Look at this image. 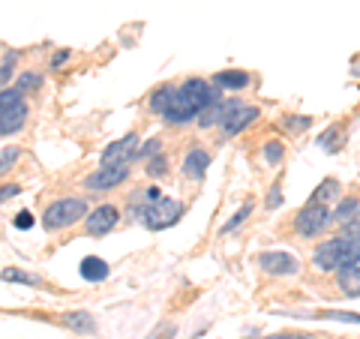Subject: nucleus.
Segmentation results:
<instances>
[{
    "mask_svg": "<svg viewBox=\"0 0 360 339\" xmlns=\"http://www.w3.org/2000/svg\"><path fill=\"white\" fill-rule=\"evenodd\" d=\"M213 99H219V94L213 90L210 82H205V78H186L180 87H174L172 103L162 111V120L168 127H184L189 120H198L201 108H207Z\"/></svg>",
    "mask_w": 360,
    "mask_h": 339,
    "instance_id": "obj_1",
    "label": "nucleus"
},
{
    "mask_svg": "<svg viewBox=\"0 0 360 339\" xmlns=\"http://www.w3.org/2000/svg\"><path fill=\"white\" fill-rule=\"evenodd\" d=\"M129 217L141 219L144 225H148L150 231H162L168 229V225L180 222V217H184V205L174 198H156V201H148V205H135L129 207Z\"/></svg>",
    "mask_w": 360,
    "mask_h": 339,
    "instance_id": "obj_2",
    "label": "nucleus"
},
{
    "mask_svg": "<svg viewBox=\"0 0 360 339\" xmlns=\"http://www.w3.org/2000/svg\"><path fill=\"white\" fill-rule=\"evenodd\" d=\"M84 217H87V201L84 198H58L45 207L42 225L49 231H60V229H70V225H75Z\"/></svg>",
    "mask_w": 360,
    "mask_h": 339,
    "instance_id": "obj_3",
    "label": "nucleus"
},
{
    "mask_svg": "<svg viewBox=\"0 0 360 339\" xmlns=\"http://www.w3.org/2000/svg\"><path fill=\"white\" fill-rule=\"evenodd\" d=\"M27 103L18 90H0V135H15L27 123Z\"/></svg>",
    "mask_w": 360,
    "mask_h": 339,
    "instance_id": "obj_4",
    "label": "nucleus"
},
{
    "mask_svg": "<svg viewBox=\"0 0 360 339\" xmlns=\"http://www.w3.org/2000/svg\"><path fill=\"white\" fill-rule=\"evenodd\" d=\"M330 222H333V210L328 205H321V201H309L295 217V231L300 237H319L330 229Z\"/></svg>",
    "mask_w": 360,
    "mask_h": 339,
    "instance_id": "obj_5",
    "label": "nucleus"
},
{
    "mask_svg": "<svg viewBox=\"0 0 360 339\" xmlns=\"http://www.w3.org/2000/svg\"><path fill=\"white\" fill-rule=\"evenodd\" d=\"M342 264H345V250H342V237H340V234L315 246V252H312V267L319 270V274H336V270H340Z\"/></svg>",
    "mask_w": 360,
    "mask_h": 339,
    "instance_id": "obj_6",
    "label": "nucleus"
},
{
    "mask_svg": "<svg viewBox=\"0 0 360 339\" xmlns=\"http://www.w3.org/2000/svg\"><path fill=\"white\" fill-rule=\"evenodd\" d=\"M255 120H258V108L255 105H240L238 99H229V108H225V115L219 120V129H222V135H229L231 139V135L243 132Z\"/></svg>",
    "mask_w": 360,
    "mask_h": 339,
    "instance_id": "obj_7",
    "label": "nucleus"
},
{
    "mask_svg": "<svg viewBox=\"0 0 360 339\" xmlns=\"http://www.w3.org/2000/svg\"><path fill=\"white\" fill-rule=\"evenodd\" d=\"M117 219H120V210L115 205H99L94 213L84 217V229H87V234L99 237V234H108L111 229H115Z\"/></svg>",
    "mask_w": 360,
    "mask_h": 339,
    "instance_id": "obj_8",
    "label": "nucleus"
},
{
    "mask_svg": "<svg viewBox=\"0 0 360 339\" xmlns=\"http://www.w3.org/2000/svg\"><path fill=\"white\" fill-rule=\"evenodd\" d=\"M135 156H139V139H135V132H132V135L117 139L115 144H108L103 153V165H127Z\"/></svg>",
    "mask_w": 360,
    "mask_h": 339,
    "instance_id": "obj_9",
    "label": "nucleus"
},
{
    "mask_svg": "<svg viewBox=\"0 0 360 339\" xmlns=\"http://www.w3.org/2000/svg\"><path fill=\"white\" fill-rule=\"evenodd\" d=\"M127 177H129V168L127 165H103L99 172H94V174L84 180V186L87 189H115Z\"/></svg>",
    "mask_w": 360,
    "mask_h": 339,
    "instance_id": "obj_10",
    "label": "nucleus"
},
{
    "mask_svg": "<svg viewBox=\"0 0 360 339\" xmlns=\"http://www.w3.org/2000/svg\"><path fill=\"white\" fill-rule=\"evenodd\" d=\"M258 264H262L264 274H274V276H291L300 267L297 258L288 252H262L258 255Z\"/></svg>",
    "mask_w": 360,
    "mask_h": 339,
    "instance_id": "obj_11",
    "label": "nucleus"
},
{
    "mask_svg": "<svg viewBox=\"0 0 360 339\" xmlns=\"http://www.w3.org/2000/svg\"><path fill=\"white\" fill-rule=\"evenodd\" d=\"M336 286H340L342 295L360 298V258H352V262H345L336 270Z\"/></svg>",
    "mask_w": 360,
    "mask_h": 339,
    "instance_id": "obj_12",
    "label": "nucleus"
},
{
    "mask_svg": "<svg viewBox=\"0 0 360 339\" xmlns=\"http://www.w3.org/2000/svg\"><path fill=\"white\" fill-rule=\"evenodd\" d=\"M207 165H210V156L205 153V151H189L186 156H184V174L189 177V180H205V174H207Z\"/></svg>",
    "mask_w": 360,
    "mask_h": 339,
    "instance_id": "obj_13",
    "label": "nucleus"
},
{
    "mask_svg": "<svg viewBox=\"0 0 360 339\" xmlns=\"http://www.w3.org/2000/svg\"><path fill=\"white\" fill-rule=\"evenodd\" d=\"M78 274H82L87 282H103L108 276V262H103L99 255H84L82 258V267H78Z\"/></svg>",
    "mask_w": 360,
    "mask_h": 339,
    "instance_id": "obj_14",
    "label": "nucleus"
},
{
    "mask_svg": "<svg viewBox=\"0 0 360 339\" xmlns=\"http://www.w3.org/2000/svg\"><path fill=\"white\" fill-rule=\"evenodd\" d=\"M60 324H63V327H70V331H75V333H94V331H96L94 315H90V312H82V309L66 312L63 319H60Z\"/></svg>",
    "mask_w": 360,
    "mask_h": 339,
    "instance_id": "obj_15",
    "label": "nucleus"
},
{
    "mask_svg": "<svg viewBox=\"0 0 360 339\" xmlns=\"http://www.w3.org/2000/svg\"><path fill=\"white\" fill-rule=\"evenodd\" d=\"M250 72H240V70H225V72H217V78H213V84L217 87H225V90H243L250 87Z\"/></svg>",
    "mask_w": 360,
    "mask_h": 339,
    "instance_id": "obj_16",
    "label": "nucleus"
},
{
    "mask_svg": "<svg viewBox=\"0 0 360 339\" xmlns=\"http://www.w3.org/2000/svg\"><path fill=\"white\" fill-rule=\"evenodd\" d=\"M357 217H360V198H357V196L342 198V201H340V207L333 210V222H342V225L354 222Z\"/></svg>",
    "mask_w": 360,
    "mask_h": 339,
    "instance_id": "obj_17",
    "label": "nucleus"
},
{
    "mask_svg": "<svg viewBox=\"0 0 360 339\" xmlns=\"http://www.w3.org/2000/svg\"><path fill=\"white\" fill-rule=\"evenodd\" d=\"M340 192H342V186H340V180H333V177H328L324 184H319V189L312 192V198L309 201H321V205H328V201H333V198H340Z\"/></svg>",
    "mask_w": 360,
    "mask_h": 339,
    "instance_id": "obj_18",
    "label": "nucleus"
},
{
    "mask_svg": "<svg viewBox=\"0 0 360 339\" xmlns=\"http://www.w3.org/2000/svg\"><path fill=\"white\" fill-rule=\"evenodd\" d=\"M172 94H174V84L156 87V90H153V96H150V111H156V115L162 117V111L168 108V103H172Z\"/></svg>",
    "mask_w": 360,
    "mask_h": 339,
    "instance_id": "obj_19",
    "label": "nucleus"
},
{
    "mask_svg": "<svg viewBox=\"0 0 360 339\" xmlns=\"http://www.w3.org/2000/svg\"><path fill=\"white\" fill-rule=\"evenodd\" d=\"M0 279H4V282H21V286H42L39 276L25 274V270H15V267H6L4 274H0Z\"/></svg>",
    "mask_w": 360,
    "mask_h": 339,
    "instance_id": "obj_20",
    "label": "nucleus"
},
{
    "mask_svg": "<svg viewBox=\"0 0 360 339\" xmlns=\"http://www.w3.org/2000/svg\"><path fill=\"white\" fill-rule=\"evenodd\" d=\"M39 84H42V78L37 72H21L18 82H15V90L18 94H30V90H37Z\"/></svg>",
    "mask_w": 360,
    "mask_h": 339,
    "instance_id": "obj_21",
    "label": "nucleus"
},
{
    "mask_svg": "<svg viewBox=\"0 0 360 339\" xmlns=\"http://www.w3.org/2000/svg\"><path fill=\"white\" fill-rule=\"evenodd\" d=\"M18 156H21L18 148H4V151H0V174H6L9 168L18 162Z\"/></svg>",
    "mask_w": 360,
    "mask_h": 339,
    "instance_id": "obj_22",
    "label": "nucleus"
},
{
    "mask_svg": "<svg viewBox=\"0 0 360 339\" xmlns=\"http://www.w3.org/2000/svg\"><path fill=\"white\" fill-rule=\"evenodd\" d=\"M250 213H252V205H243L238 213H234V217L229 219V222H225L222 225V234H229V231H234V229H238V225H243L246 222V217H250Z\"/></svg>",
    "mask_w": 360,
    "mask_h": 339,
    "instance_id": "obj_23",
    "label": "nucleus"
},
{
    "mask_svg": "<svg viewBox=\"0 0 360 339\" xmlns=\"http://www.w3.org/2000/svg\"><path fill=\"white\" fill-rule=\"evenodd\" d=\"M319 319H330V321H352V324H360V315H354V312H340V309L319 312Z\"/></svg>",
    "mask_w": 360,
    "mask_h": 339,
    "instance_id": "obj_24",
    "label": "nucleus"
},
{
    "mask_svg": "<svg viewBox=\"0 0 360 339\" xmlns=\"http://www.w3.org/2000/svg\"><path fill=\"white\" fill-rule=\"evenodd\" d=\"M165 172H168V162H165V156H162V153H156L153 160L148 162V174H150V177H162Z\"/></svg>",
    "mask_w": 360,
    "mask_h": 339,
    "instance_id": "obj_25",
    "label": "nucleus"
},
{
    "mask_svg": "<svg viewBox=\"0 0 360 339\" xmlns=\"http://www.w3.org/2000/svg\"><path fill=\"white\" fill-rule=\"evenodd\" d=\"M15 60H18V51H9L6 58H4V66H0V84H6V82H9V75H13Z\"/></svg>",
    "mask_w": 360,
    "mask_h": 339,
    "instance_id": "obj_26",
    "label": "nucleus"
},
{
    "mask_svg": "<svg viewBox=\"0 0 360 339\" xmlns=\"http://www.w3.org/2000/svg\"><path fill=\"white\" fill-rule=\"evenodd\" d=\"M264 160H267L270 165L283 160V144H279V141H267V144H264Z\"/></svg>",
    "mask_w": 360,
    "mask_h": 339,
    "instance_id": "obj_27",
    "label": "nucleus"
},
{
    "mask_svg": "<svg viewBox=\"0 0 360 339\" xmlns=\"http://www.w3.org/2000/svg\"><path fill=\"white\" fill-rule=\"evenodd\" d=\"M30 225H33V213H30V210H21V213H18V217H15V229H21V231H27V229H30Z\"/></svg>",
    "mask_w": 360,
    "mask_h": 339,
    "instance_id": "obj_28",
    "label": "nucleus"
},
{
    "mask_svg": "<svg viewBox=\"0 0 360 339\" xmlns=\"http://www.w3.org/2000/svg\"><path fill=\"white\" fill-rule=\"evenodd\" d=\"M336 135H340L336 129H328V132H324L321 139H319V144H321V148H328V151H333V148H336V144H333V141H336Z\"/></svg>",
    "mask_w": 360,
    "mask_h": 339,
    "instance_id": "obj_29",
    "label": "nucleus"
},
{
    "mask_svg": "<svg viewBox=\"0 0 360 339\" xmlns=\"http://www.w3.org/2000/svg\"><path fill=\"white\" fill-rule=\"evenodd\" d=\"M150 153H160V139H150L144 141V148H139V156H150Z\"/></svg>",
    "mask_w": 360,
    "mask_h": 339,
    "instance_id": "obj_30",
    "label": "nucleus"
},
{
    "mask_svg": "<svg viewBox=\"0 0 360 339\" xmlns=\"http://www.w3.org/2000/svg\"><path fill=\"white\" fill-rule=\"evenodd\" d=\"M18 192H21V189H18L15 184H6V186H0V201H6V198H15Z\"/></svg>",
    "mask_w": 360,
    "mask_h": 339,
    "instance_id": "obj_31",
    "label": "nucleus"
},
{
    "mask_svg": "<svg viewBox=\"0 0 360 339\" xmlns=\"http://www.w3.org/2000/svg\"><path fill=\"white\" fill-rule=\"evenodd\" d=\"M279 205H283V192H279V186H274L267 196V207H279Z\"/></svg>",
    "mask_w": 360,
    "mask_h": 339,
    "instance_id": "obj_32",
    "label": "nucleus"
},
{
    "mask_svg": "<svg viewBox=\"0 0 360 339\" xmlns=\"http://www.w3.org/2000/svg\"><path fill=\"white\" fill-rule=\"evenodd\" d=\"M264 339H319L312 333H274V336H264Z\"/></svg>",
    "mask_w": 360,
    "mask_h": 339,
    "instance_id": "obj_33",
    "label": "nucleus"
},
{
    "mask_svg": "<svg viewBox=\"0 0 360 339\" xmlns=\"http://www.w3.org/2000/svg\"><path fill=\"white\" fill-rule=\"evenodd\" d=\"M66 60H70V51H58V54L51 58V70H60V66H63Z\"/></svg>",
    "mask_w": 360,
    "mask_h": 339,
    "instance_id": "obj_34",
    "label": "nucleus"
},
{
    "mask_svg": "<svg viewBox=\"0 0 360 339\" xmlns=\"http://www.w3.org/2000/svg\"><path fill=\"white\" fill-rule=\"evenodd\" d=\"M288 120H291V123H288V129H307L309 123H312L309 117H288Z\"/></svg>",
    "mask_w": 360,
    "mask_h": 339,
    "instance_id": "obj_35",
    "label": "nucleus"
},
{
    "mask_svg": "<svg viewBox=\"0 0 360 339\" xmlns=\"http://www.w3.org/2000/svg\"><path fill=\"white\" fill-rule=\"evenodd\" d=\"M246 339H252V336H246Z\"/></svg>",
    "mask_w": 360,
    "mask_h": 339,
    "instance_id": "obj_36",
    "label": "nucleus"
}]
</instances>
